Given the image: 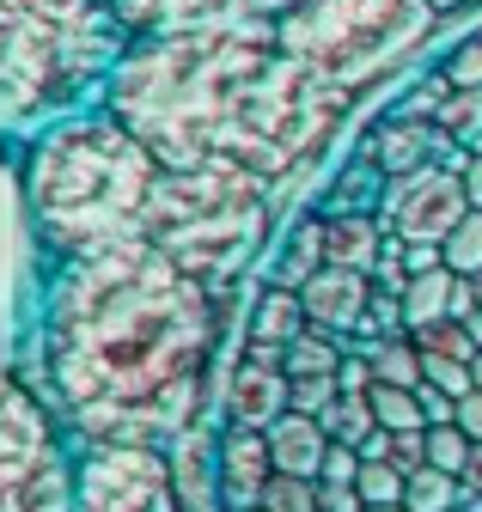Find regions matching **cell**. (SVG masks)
Returning a JSON list of instances; mask_svg holds the SVG:
<instances>
[{
	"label": "cell",
	"instance_id": "cell-39",
	"mask_svg": "<svg viewBox=\"0 0 482 512\" xmlns=\"http://www.w3.org/2000/svg\"><path fill=\"white\" fill-rule=\"evenodd\" d=\"M470 281V293H476V305H482V275H464Z\"/></svg>",
	"mask_w": 482,
	"mask_h": 512
},
{
	"label": "cell",
	"instance_id": "cell-29",
	"mask_svg": "<svg viewBox=\"0 0 482 512\" xmlns=\"http://www.w3.org/2000/svg\"><path fill=\"white\" fill-rule=\"evenodd\" d=\"M440 74L452 80V92H482V31L452 43V55L440 61Z\"/></svg>",
	"mask_w": 482,
	"mask_h": 512
},
{
	"label": "cell",
	"instance_id": "cell-1",
	"mask_svg": "<svg viewBox=\"0 0 482 512\" xmlns=\"http://www.w3.org/2000/svg\"><path fill=\"white\" fill-rule=\"evenodd\" d=\"M220 299L153 244L49 263L37 397L74 445H171L202 421Z\"/></svg>",
	"mask_w": 482,
	"mask_h": 512
},
{
	"label": "cell",
	"instance_id": "cell-3",
	"mask_svg": "<svg viewBox=\"0 0 482 512\" xmlns=\"http://www.w3.org/2000/svg\"><path fill=\"white\" fill-rule=\"evenodd\" d=\"M19 177L31 226L62 263V256H98L147 238L165 159L98 98L31 135L19 147Z\"/></svg>",
	"mask_w": 482,
	"mask_h": 512
},
{
	"label": "cell",
	"instance_id": "cell-16",
	"mask_svg": "<svg viewBox=\"0 0 482 512\" xmlns=\"http://www.w3.org/2000/svg\"><path fill=\"white\" fill-rule=\"evenodd\" d=\"M385 238H391V226L379 220V208H342V214H330V263L373 275Z\"/></svg>",
	"mask_w": 482,
	"mask_h": 512
},
{
	"label": "cell",
	"instance_id": "cell-33",
	"mask_svg": "<svg viewBox=\"0 0 482 512\" xmlns=\"http://www.w3.org/2000/svg\"><path fill=\"white\" fill-rule=\"evenodd\" d=\"M458 177H464L470 208H482V153H464V159H458Z\"/></svg>",
	"mask_w": 482,
	"mask_h": 512
},
{
	"label": "cell",
	"instance_id": "cell-31",
	"mask_svg": "<svg viewBox=\"0 0 482 512\" xmlns=\"http://www.w3.org/2000/svg\"><path fill=\"white\" fill-rule=\"evenodd\" d=\"M336 397H342V378L336 372L330 378H293V409L299 415H324Z\"/></svg>",
	"mask_w": 482,
	"mask_h": 512
},
{
	"label": "cell",
	"instance_id": "cell-6",
	"mask_svg": "<svg viewBox=\"0 0 482 512\" xmlns=\"http://www.w3.org/2000/svg\"><path fill=\"white\" fill-rule=\"evenodd\" d=\"M428 25L434 0H299L287 19H275V37L318 86L354 98L397 55H409Z\"/></svg>",
	"mask_w": 482,
	"mask_h": 512
},
{
	"label": "cell",
	"instance_id": "cell-11",
	"mask_svg": "<svg viewBox=\"0 0 482 512\" xmlns=\"http://www.w3.org/2000/svg\"><path fill=\"white\" fill-rule=\"evenodd\" d=\"M299 0H110L116 25L129 37L159 31H208V25H275Z\"/></svg>",
	"mask_w": 482,
	"mask_h": 512
},
{
	"label": "cell",
	"instance_id": "cell-17",
	"mask_svg": "<svg viewBox=\"0 0 482 512\" xmlns=\"http://www.w3.org/2000/svg\"><path fill=\"white\" fill-rule=\"evenodd\" d=\"M312 317H306V299H299V287H281L269 281L251 305V342L257 348H287L293 336H306Z\"/></svg>",
	"mask_w": 482,
	"mask_h": 512
},
{
	"label": "cell",
	"instance_id": "cell-24",
	"mask_svg": "<svg viewBox=\"0 0 482 512\" xmlns=\"http://www.w3.org/2000/svg\"><path fill=\"white\" fill-rule=\"evenodd\" d=\"M373 415H379V427H391V433H409V427H428V415H421V397L409 391V384H385V378H373Z\"/></svg>",
	"mask_w": 482,
	"mask_h": 512
},
{
	"label": "cell",
	"instance_id": "cell-2",
	"mask_svg": "<svg viewBox=\"0 0 482 512\" xmlns=\"http://www.w3.org/2000/svg\"><path fill=\"white\" fill-rule=\"evenodd\" d=\"M104 104L165 165H238L263 183L293 177L348 110L281 49L275 25L129 37Z\"/></svg>",
	"mask_w": 482,
	"mask_h": 512
},
{
	"label": "cell",
	"instance_id": "cell-40",
	"mask_svg": "<svg viewBox=\"0 0 482 512\" xmlns=\"http://www.w3.org/2000/svg\"><path fill=\"white\" fill-rule=\"evenodd\" d=\"M367 512H409V506H403V500H397V506H367Z\"/></svg>",
	"mask_w": 482,
	"mask_h": 512
},
{
	"label": "cell",
	"instance_id": "cell-23",
	"mask_svg": "<svg viewBox=\"0 0 482 512\" xmlns=\"http://www.w3.org/2000/svg\"><path fill=\"white\" fill-rule=\"evenodd\" d=\"M458 494H464V482H458L452 470H440V464H421V470H409L403 506H409V512H452V506H458Z\"/></svg>",
	"mask_w": 482,
	"mask_h": 512
},
{
	"label": "cell",
	"instance_id": "cell-42",
	"mask_svg": "<svg viewBox=\"0 0 482 512\" xmlns=\"http://www.w3.org/2000/svg\"><path fill=\"white\" fill-rule=\"evenodd\" d=\"M452 512H458V506H452Z\"/></svg>",
	"mask_w": 482,
	"mask_h": 512
},
{
	"label": "cell",
	"instance_id": "cell-38",
	"mask_svg": "<svg viewBox=\"0 0 482 512\" xmlns=\"http://www.w3.org/2000/svg\"><path fill=\"white\" fill-rule=\"evenodd\" d=\"M470 372H476V391H482V348H476V360H470Z\"/></svg>",
	"mask_w": 482,
	"mask_h": 512
},
{
	"label": "cell",
	"instance_id": "cell-25",
	"mask_svg": "<svg viewBox=\"0 0 482 512\" xmlns=\"http://www.w3.org/2000/svg\"><path fill=\"white\" fill-rule=\"evenodd\" d=\"M446 98H452V80H446V74H428V80H415V86L391 104V116H403V122H440Z\"/></svg>",
	"mask_w": 482,
	"mask_h": 512
},
{
	"label": "cell",
	"instance_id": "cell-37",
	"mask_svg": "<svg viewBox=\"0 0 482 512\" xmlns=\"http://www.w3.org/2000/svg\"><path fill=\"white\" fill-rule=\"evenodd\" d=\"M458 7H476V0H434V13H458Z\"/></svg>",
	"mask_w": 482,
	"mask_h": 512
},
{
	"label": "cell",
	"instance_id": "cell-26",
	"mask_svg": "<svg viewBox=\"0 0 482 512\" xmlns=\"http://www.w3.org/2000/svg\"><path fill=\"white\" fill-rule=\"evenodd\" d=\"M354 488H360V500H367V506H397V500H403V488H409V476H403L391 458H360Z\"/></svg>",
	"mask_w": 482,
	"mask_h": 512
},
{
	"label": "cell",
	"instance_id": "cell-22",
	"mask_svg": "<svg viewBox=\"0 0 482 512\" xmlns=\"http://www.w3.org/2000/svg\"><path fill=\"white\" fill-rule=\"evenodd\" d=\"M318 421H324L330 439H348V445H367V439L379 433V415H373V397H367V391H342Z\"/></svg>",
	"mask_w": 482,
	"mask_h": 512
},
{
	"label": "cell",
	"instance_id": "cell-28",
	"mask_svg": "<svg viewBox=\"0 0 482 512\" xmlns=\"http://www.w3.org/2000/svg\"><path fill=\"white\" fill-rule=\"evenodd\" d=\"M470 433L458 427V421H434L428 427V464H440V470H452V476H464V464H470Z\"/></svg>",
	"mask_w": 482,
	"mask_h": 512
},
{
	"label": "cell",
	"instance_id": "cell-21",
	"mask_svg": "<svg viewBox=\"0 0 482 512\" xmlns=\"http://www.w3.org/2000/svg\"><path fill=\"white\" fill-rule=\"evenodd\" d=\"M360 354L373 360V378H385V384H415L428 378V366H421V348H415V336H385V342H354Z\"/></svg>",
	"mask_w": 482,
	"mask_h": 512
},
{
	"label": "cell",
	"instance_id": "cell-18",
	"mask_svg": "<svg viewBox=\"0 0 482 512\" xmlns=\"http://www.w3.org/2000/svg\"><path fill=\"white\" fill-rule=\"evenodd\" d=\"M324 263H330V214H306V220L287 232L281 263L269 269V281H281V287H306Z\"/></svg>",
	"mask_w": 482,
	"mask_h": 512
},
{
	"label": "cell",
	"instance_id": "cell-12",
	"mask_svg": "<svg viewBox=\"0 0 482 512\" xmlns=\"http://www.w3.org/2000/svg\"><path fill=\"white\" fill-rule=\"evenodd\" d=\"M287 409H293V378L281 366V348L245 342V360L232 366V384H226V421H238V427H269Z\"/></svg>",
	"mask_w": 482,
	"mask_h": 512
},
{
	"label": "cell",
	"instance_id": "cell-19",
	"mask_svg": "<svg viewBox=\"0 0 482 512\" xmlns=\"http://www.w3.org/2000/svg\"><path fill=\"white\" fill-rule=\"evenodd\" d=\"M452 293H458V275L446 263L428 269V275H409V287H403V324L409 330H428V324H440V317H452Z\"/></svg>",
	"mask_w": 482,
	"mask_h": 512
},
{
	"label": "cell",
	"instance_id": "cell-8",
	"mask_svg": "<svg viewBox=\"0 0 482 512\" xmlns=\"http://www.w3.org/2000/svg\"><path fill=\"white\" fill-rule=\"evenodd\" d=\"M43 263H55V256L31 226L19 165H7V147H0V366H13L19 378H31L25 360H37L43 293H49Z\"/></svg>",
	"mask_w": 482,
	"mask_h": 512
},
{
	"label": "cell",
	"instance_id": "cell-5",
	"mask_svg": "<svg viewBox=\"0 0 482 512\" xmlns=\"http://www.w3.org/2000/svg\"><path fill=\"white\" fill-rule=\"evenodd\" d=\"M269 189L275 183L238 165H165L141 244L165 250L177 269H190L196 281L226 293L263 250Z\"/></svg>",
	"mask_w": 482,
	"mask_h": 512
},
{
	"label": "cell",
	"instance_id": "cell-15",
	"mask_svg": "<svg viewBox=\"0 0 482 512\" xmlns=\"http://www.w3.org/2000/svg\"><path fill=\"white\" fill-rule=\"evenodd\" d=\"M263 433H269V452H275V470H281V476H318V470H324L330 433H324V421H318V415L287 409V415H281V421H269Z\"/></svg>",
	"mask_w": 482,
	"mask_h": 512
},
{
	"label": "cell",
	"instance_id": "cell-30",
	"mask_svg": "<svg viewBox=\"0 0 482 512\" xmlns=\"http://www.w3.org/2000/svg\"><path fill=\"white\" fill-rule=\"evenodd\" d=\"M263 506H269V512H318V476H281V470H275Z\"/></svg>",
	"mask_w": 482,
	"mask_h": 512
},
{
	"label": "cell",
	"instance_id": "cell-10",
	"mask_svg": "<svg viewBox=\"0 0 482 512\" xmlns=\"http://www.w3.org/2000/svg\"><path fill=\"white\" fill-rule=\"evenodd\" d=\"M373 208L409 244H446L452 226L470 214V196H464V177L452 165H421V171H403V177H379Z\"/></svg>",
	"mask_w": 482,
	"mask_h": 512
},
{
	"label": "cell",
	"instance_id": "cell-20",
	"mask_svg": "<svg viewBox=\"0 0 482 512\" xmlns=\"http://www.w3.org/2000/svg\"><path fill=\"white\" fill-rule=\"evenodd\" d=\"M342 360H348V348L336 336H324V330H306V336H293L281 348L287 378H330V372H342Z\"/></svg>",
	"mask_w": 482,
	"mask_h": 512
},
{
	"label": "cell",
	"instance_id": "cell-41",
	"mask_svg": "<svg viewBox=\"0 0 482 512\" xmlns=\"http://www.w3.org/2000/svg\"><path fill=\"white\" fill-rule=\"evenodd\" d=\"M251 512H269V506H251Z\"/></svg>",
	"mask_w": 482,
	"mask_h": 512
},
{
	"label": "cell",
	"instance_id": "cell-4",
	"mask_svg": "<svg viewBox=\"0 0 482 512\" xmlns=\"http://www.w3.org/2000/svg\"><path fill=\"white\" fill-rule=\"evenodd\" d=\"M123 43L110 0H0V147L98 104Z\"/></svg>",
	"mask_w": 482,
	"mask_h": 512
},
{
	"label": "cell",
	"instance_id": "cell-36",
	"mask_svg": "<svg viewBox=\"0 0 482 512\" xmlns=\"http://www.w3.org/2000/svg\"><path fill=\"white\" fill-rule=\"evenodd\" d=\"M464 330H470V336H476V348H482V305H476V311L464 317Z\"/></svg>",
	"mask_w": 482,
	"mask_h": 512
},
{
	"label": "cell",
	"instance_id": "cell-27",
	"mask_svg": "<svg viewBox=\"0 0 482 512\" xmlns=\"http://www.w3.org/2000/svg\"><path fill=\"white\" fill-rule=\"evenodd\" d=\"M440 250H446V269L452 275H482V208H470Z\"/></svg>",
	"mask_w": 482,
	"mask_h": 512
},
{
	"label": "cell",
	"instance_id": "cell-34",
	"mask_svg": "<svg viewBox=\"0 0 482 512\" xmlns=\"http://www.w3.org/2000/svg\"><path fill=\"white\" fill-rule=\"evenodd\" d=\"M458 427H464L470 439H482V391H470V397H458Z\"/></svg>",
	"mask_w": 482,
	"mask_h": 512
},
{
	"label": "cell",
	"instance_id": "cell-9",
	"mask_svg": "<svg viewBox=\"0 0 482 512\" xmlns=\"http://www.w3.org/2000/svg\"><path fill=\"white\" fill-rule=\"evenodd\" d=\"M74 512H184L165 445L98 439L74 452Z\"/></svg>",
	"mask_w": 482,
	"mask_h": 512
},
{
	"label": "cell",
	"instance_id": "cell-14",
	"mask_svg": "<svg viewBox=\"0 0 482 512\" xmlns=\"http://www.w3.org/2000/svg\"><path fill=\"white\" fill-rule=\"evenodd\" d=\"M299 299H306L312 330L342 342V336L360 330V317H367V305H373V275H360L348 263H324L306 287H299Z\"/></svg>",
	"mask_w": 482,
	"mask_h": 512
},
{
	"label": "cell",
	"instance_id": "cell-32",
	"mask_svg": "<svg viewBox=\"0 0 482 512\" xmlns=\"http://www.w3.org/2000/svg\"><path fill=\"white\" fill-rule=\"evenodd\" d=\"M415 397H421V415H428V427H434V421H458V397L440 391L434 378H421V384H415Z\"/></svg>",
	"mask_w": 482,
	"mask_h": 512
},
{
	"label": "cell",
	"instance_id": "cell-35",
	"mask_svg": "<svg viewBox=\"0 0 482 512\" xmlns=\"http://www.w3.org/2000/svg\"><path fill=\"white\" fill-rule=\"evenodd\" d=\"M458 482H464L470 494H482V439L470 445V464H464V476H458Z\"/></svg>",
	"mask_w": 482,
	"mask_h": 512
},
{
	"label": "cell",
	"instance_id": "cell-13",
	"mask_svg": "<svg viewBox=\"0 0 482 512\" xmlns=\"http://www.w3.org/2000/svg\"><path fill=\"white\" fill-rule=\"evenodd\" d=\"M214 476H220V512H251L263 506L269 482H275V452H269V433L263 427H238L226 421L220 433V452H214Z\"/></svg>",
	"mask_w": 482,
	"mask_h": 512
},
{
	"label": "cell",
	"instance_id": "cell-7",
	"mask_svg": "<svg viewBox=\"0 0 482 512\" xmlns=\"http://www.w3.org/2000/svg\"><path fill=\"white\" fill-rule=\"evenodd\" d=\"M74 433L37 384L0 366V512H74Z\"/></svg>",
	"mask_w": 482,
	"mask_h": 512
}]
</instances>
